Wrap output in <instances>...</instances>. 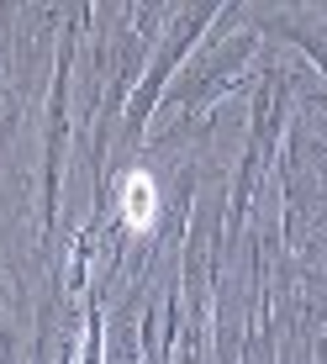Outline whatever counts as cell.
Returning a JSON list of instances; mask_svg holds the SVG:
<instances>
[{"label":"cell","instance_id":"cell-1","mask_svg":"<svg viewBox=\"0 0 327 364\" xmlns=\"http://www.w3.org/2000/svg\"><path fill=\"white\" fill-rule=\"evenodd\" d=\"M132 217L148 222V180H132Z\"/></svg>","mask_w":327,"mask_h":364}]
</instances>
